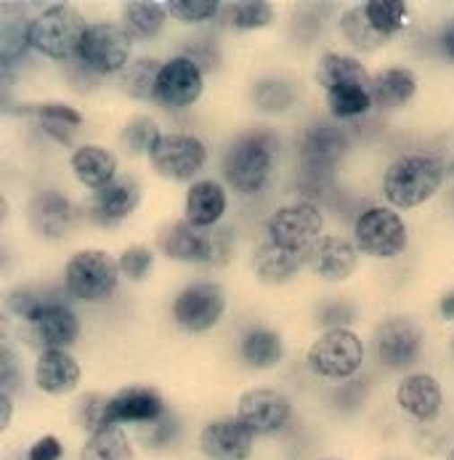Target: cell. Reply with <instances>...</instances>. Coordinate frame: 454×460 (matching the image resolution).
<instances>
[{"instance_id":"6da1fadb","label":"cell","mask_w":454,"mask_h":460,"mask_svg":"<svg viewBox=\"0 0 454 460\" xmlns=\"http://www.w3.org/2000/svg\"><path fill=\"white\" fill-rule=\"evenodd\" d=\"M444 181V165L431 155H404L383 176V192L393 208L409 210L433 198Z\"/></svg>"},{"instance_id":"7a4b0ae2","label":"cell","mask_w":454,"mask_h":460,"mask_svg":"<svg viewBox=\"0 0 454 460\" xmlns=\"http://www.w3.org/2000/svg\"><path fill=\"white\" fill-rule=\"evenodd\" d=\"M91 24H85L83 13L72 5H51L32 19L30 40L32 49L48 59L66 62L80 54L83 38Z\"/></svg>"},{"instance_id":"3957f363","label":"cell","mask_w":454,"mask_h":460,"mask_svg":"<svg viewBox=\"0 0 454 460\" xmlns=\"http://www.w3.org/2000/svg\"><path fill=\"white\" fill-rule=\"evenodd\" d=\"M274 168V141L263 133H248L237 138L223 160V173L226 181L242 192V195H256L268 181Z\"/></svg>"},{"instance_id":"277c9868","label":"cell","mask_w":454,"mask_h":460,"mask_svg":"<svg viewBox=\"0 0 454 460\" xmlns=\"http://www.w3.org/2000/svg\"><path fill=\"white\" fill-rule=\"evenodd\" d=\"M120 263L104 251H80L65 269L66 290L80 301H101L115 293L120 279Z\"/></svg>"},{"instance_id":"5b68a950","label":"cell","mask_w":454,"mask_h":460,"mask_svg":"<svg viewBox=\"0 0 454 460\" xmlns=\"http://www.w3.org/2000/svg\"><path fill=\"white\" fill-rule=\"evenodd\" d=\"M362 362H364V343L351 330H327L309 349V367L329 381L351 378L362 367Z\"/></svg>"},{"instance_id":"8992f818","label":"cell","mask_w":454,"mask_h":460,"mask_svg":"<svg viewBox=\"0 0 454 460\" xmlns=\"http://www.w3.org/2000/svg\"><path fill=\"white\" fill-rule=\"evenodd\" d=\"M322 213L319 208L309 202H295L279 208L268 218V240L276 243L279 248L295 251V253H309L319 240H322Z\"/></svg>"},{"instance_id":"52a82bcc","label":"cell","mask_w":454,"mask_h":460,"mask_svg":"<svg viewBox=\"0 0 454 460\" xmlns=\"http://www.w3.org/2000/svg\"><path fill=\"white\" fill-rule=\"evenodd\" d=\"M356 248L375 259H393L406 248V226L390 208H370L354 226Z\"/></svg>"},{"instance_id":"ba28073f","label":"cell","mask_w":454,"mask_h":460,"mask_svg":"<svg viewBox=\"0 0 454 460\" xmlns=\"http://www.w3.org/2000/svg\"><path fill=\"white\" fill-rule=\"evenodd\" d=\"M130 43H133V38L123 30V24L99 22V24L88 27L77 59L99 75L120 72L128 65Z\"/></svg>"},{"instance_id":"9c48e42d","label":"cell","mask_w":454,"mask_h":460,"mask_svg":"<svg viewBox=\"0 0 454 460\" xmlns=\"http://www.w3.org/2000/svg\"><path fill=\"white\" fill-rule=\"evenodd\" d=\"M205 157H207L205 144L196 136H187V133L162 136L149 155L152 168L162 179H173V181H189L192 176H196L199 168L205 165Z\"/></svg>"},{"instance_id":"30bf717a","label":"cell","mask_w":454,"mask_h":460,"mask_svg":"<svg viewBox=\"0 0 454 460\" xmlns=\"http://www.w3.org/2000/svg\"><path fill=\"white\" fill-rule=\"evenodd\" d=\"M226 312V296L213 282H196L179 293L173 304L176 323L189 332H205L210 330Z\"/></svg>"},{"instance_id":"8fae6325","label":"cell","mask_w":454,"mask_h":460,"mask_svg":"<svg viewBox=\"0 0 454 460\" xmlns=\"http://www.w3.org/2000/svg\"><path fill=\"white\" fill-rule=\"evenodd\" d=\"M223 237L218 234H205L202 229L192 226L189 221H176L160 229V251L176 261L205 263L218 259V245Z\"/></svg>"},{"instance_id":"7c38bea8","label":"cell","mask_w":454,"mask_h":460,"mask_svg":"<svg viewBox=\"0 0 454 460\" xmlns=\"http://www.w3.org/2000/svg\"><path fill=\"white\" fill-rule=\"evenodd\" d=\"M202 88H205V80H202L199 65L192 57H176L160 69L154 99L162 102L165 107H192L202 96Z\"/></svg>"},{"instance_id":"4fadbf2b","label":"cell","mask_w":454,"mask_h":460,"mask_svg":"<svg viewBox=\"0 0 454 460\" xmlns=\"http://www.w3.org/2000/svg\"><path fill=\"white\" fill-rule=\"evenodd\" d=\"M375 346H378V357L386 367H390V370L409 367L420 357L423 330L417 328L412 320L393 317L375 330Z\"/></svg>"},{"instance_id":"5bb4252c","label":"cell","mask_w":454,"mask_h":460,"mask_svg":"<svg viewBox=\"0 0 454 460\" xmlns=\"http://www.w3.org/2000/svg\"><path fill=\"white\" fill-rule=\"evenodd\" d=\"M256 434L240 418L207 423L199 434V450L207 460H248Z\"/></svg>"},{"instance_id":"9a60e30c","label":"cell","mask_w":454,"mask_h":460,"mask_svg":"<svg viewBox=\"0 0 454 460\" xmlns=\"http://www.w3.org/2000/svg\"><path fill=\"white\" fill-rule=\"evenodd\" d=\"M292 415V407L287 396L274 389H250L240 396L237 418L253 431V434H274L279 431Z\"/></svg>"},{"instance_id":"2e32d148","label":"cell","mask_w":454,"mask_h":460,"mask_svg":"<svg viewBox=\"0 0 454 460\" xmlns=\"http://www.w3.org/2000/svg\"><path fill=\"white\" fill-rule=\"evenodd\" d=\"M345 149H348V141L340 128L327 126V123L311 126L301 141V165L309 176L319 179L335 171Z\"/></svg>"},{"instance_id":"e0dca14e","label":"cell","mask_w":454,"mask_h":460,"mask_svg":"<svg viewBox=\"0 0 454 460\" xmlns=\"http://www.w3.org/2000/svg\"><path fill=\"white\" fill-rule=\"evenodd\" d=\"M35 343L48 349H66L80 335V320L65 304H43L27 323Z\"/></svg>"},{"instance_id":"ac0fdd59","label":"cell","mask_w":454,"mask_h":460,"mask_svg":"<svg viewBox=\"0 0 454 460\" xmlns=\"http://www.w3.org/2000/svg\"><path fill=\"white\" fill-rule=\"evenodd\" d=\"M165 412V404L154 389L146 386H128L109 396V426L120 423H154Z\"/></svg>"},{"instance_id":"d6986e66","label":"cell","mask_w":454,"mask_h":460,"mask_svg":"<svg viewBox=\"0 0 454 460\" xmlns=\"http://www.w3.org/2000/svg\"><path fill=\"white\" fill-rule=\"evenodd\" d=\"M356 263H359L356 248L348 240L335 237V234L322 237L306 256V266L329 282H340L351 277L356 271Z\"/></svg>"},{"instance_id":"ffe728a7","label":"cell","mask_w":454,"mask_h":460,"mask_svg":"<svg viewBox=\"0 0 454 460\" xmlns=\"http://www.w3.org/2000/svg\"><path fill=\"white\" fill-rule=\"evenodd\" d=\"M396 402L398 407L412 415L415 420H433L441 412L444 404V392L441 384L428 376V373H417V376H406L398 389H396Z\"/></svg>"},{"instance_id":"44dd1931","label":"cell","mask_w":454,"mask_h":460,"mask_svg":"<svg viewBox=\"0 0 454 460\" xmlns=\"http://www.w3.org/2000/svg\"><path fill=\"white\" fill-rule=\"evenodd\" d=\"M35 384L51 396L72 394L80 384V365L66 349H46L35 365Z\"/></svg>"},{"instance_id":"7402d4cb","label":"cell","mask_w":454,"mask_h":460,"mask_svg":"<svg viewBox=\"0 0 454 460\" xmlns=\"http://www.w3.org/2000/svg\"><path fill=\"white\" fill-rule=\"evenodd\" d=\"M72 171L80 184L91 190H104L109 181L118 179V157L96 144H85L72 155Z\"/></svg>"},{"instance_id":"603a6c76","label":"cell","mask_w":454,"mask_h":460,"mask_svg":"<svg viewBox=\"0 0 454 460\" xmlns=\"http://www.w3.org/2000/svg\"><path fill=\"white\" fill-rule=\"evenodd\" d=\"M223 213H226V192L218 181H196L189 187L184 221H189L196 229H207L215 226Z\"/></svg>"},{"instance_id":"cb8c5ba5","label":"cell","mask_w":454,"mask_h":460,"mask_svg":"<svg viewBox=\"0 0 454 460\" xmlns=\"http://www.w3.org/2000/svg\"><path fill=\"white\" fill-rule=\"evenodd\" d=\"M141 202V187L133 176H118L93 195V213L101 221H120L130 216Z\"/></svg>"},{"instance_id":"d4e9b609","label":"cell","mask_w":454,"mask_h":460,"mask_svg":"<svg viewBox=\"0 0 454 460\" xmlns=\"http://www.w3.org/2000/svg\"><path fill=\"white\" fill-rule=\"evenodd\" d=\"M415 91H417V80L404 66H390L386 72H380L378 77H372V85H370L372 107L378 110L404 107L415 96Z\"/></svg>"},{"instance_id":"484cf974","label":"cell","mask_w":454,"mask_h":460,"mask_svg":"<svg viewBox=\"0 0 454 460\" xmlns=\"http://www.w3.org/2000/svg\"><path fill=\"white\" fill-rule=\"evenodd\" d=\"M306 256L309 253H295V251L279 248L276 243L266 240L263 245H258V251L253 256V266L263 282H284L306 263Z\"/></svg>"},{"instance_id":"4316f807","label":"cell","mask_w":454,"mask_h":460,"mask_svg":"<svg viewBox=\"0 0 454 460\" xmlns=\"http://www.w3.org/2000/svg\"><path fill=\"white\" fill-rule=\"evenodd\" d=\"M165 19H168V8L162 3H152V0L126 3V8L120 13V24L133 40H149V38L160 35V30L165 27Z\"/></svg>"},{"instance_id":"83f0119b","label":"cell","mask_w":454,"mask_h":460,"mask_svg":"<svg viewBox=\"0 0 454 460\" xmlns=\"http://www.w3.org/2000/svg\"><path fill=\"white\" fill-rule=\"evenodd\" d=\"M30 216L38 232L46 237H62L72 224V205L59 192H40L30 205Z\"/></svg>"},{"instance_id":"f1b7e54d","label":"cell","mask_w":454,"mask_h":460,"mask_svg":"<svg viewBox=\"0 0 454 460\" xmlns=\"http://www.w3.org/2000/svg\"><path fill=\"white\" fill-rule=\"evenodd\" d=\"M317 83L325 85L327 91H335L343 85H367V88L372 85L367 66L343 54H327L317 65Z\"/></svg>"},{"instance_id":"f546056e","label":"cell","mask_w":454,"mask_h":460,"mask_svg":"<svg viewBox=\"0 0 454 460\" xmlns=\"http://www.w3.org/2000/svg\"><path fill=\"white\" fill-rule=\"evenodd\" d=\"M80 460H133V445L120 426H107L88 437Z\"/></svg>"},{"instance_id":"4dcf8cb0","label":"cell","mask_w":454,"mask_h":460,"mask_svg":"<svg viewBox=\"0 0 454 460\" xmlns=\"http://www.w3.org/2000/svg\"><path fill=\"white\" fill-rule=\"evenodd\" d=\"M284 354V346H282V338L279 332L266 328L250 330L242 341V357L248 365L266 370V367H274Z\"/></svg>"},{"instance_id":"1f68e13d","label":"cell","mask_w":454,"mask_h":460,"mask_svg":"<svg viewBox=\"0 0 454 460\" xmlns=\"http://www.w3.org/2000/svg\"><path fill=\"white\" fill-rule=\"evenodd\" d=\"M340 30H343L345 40H348L351 46L362 49V51H375V49H380V46L389 40L386 35H380V32L370 24V19H367V13H364V5L348 8V11L340 16Z\"/></svg>"},{"instance_id":"d6a6232c","label":"cell","mask_w":454,"mask_h":460,"mask_svg":"<svg viewBox=\"0 0 454 460\" xmlns=\"http://www.w3.org/2000/svg\"><path fill=\"white\" fill-rule=\"evenodd\" d=\"M327 107L335 118L351 120L364 115L372 107V93L367 85H343L335 91H327Z\"/></svg>"},{"instance_id":"836d02e7","label":"cell","mask_w":454,"mask_h":460,"mask_svg":"<svg viewBox=\"0 0 454 460\" xmlns=\"http://www.w3.org/2000/svg\"><path fill=\"white\" fill-rule=\"evenodd\" d=\"M30 27H32V22H27L24 16L3 19V24H0V62L3 66L13 65L27 51V46H32Z\"/></svg>"},{"instance_id":"e575fe53","label":"cell","mask_w":454,"mask_h":460,"mask_svg":"<svg viewBox=\"0 0 454 460\" xmlns=\"http://www.w3.org/2000/svg\"><path fill=\"white\" fill-rule=\"evenodd\" d=\"M38 120H40V126L51 133L57 141H65V144H69L72 141V133L83 126V115L74 107L57 104V102L38 107Z\"/></svg>"},{"instance_id":"d590c367","label":"cell","mask_w":454,"mask_h":460,"mask_svg":"<svg viewBox=\"0 0 454 460\" xmlns=\"http://www.w3.org/2000/svg\"><path fill=\"white\" fill-rule=\"evenodd\" d=\"M364 13L380 35L390 38L404 27L406 3L404 0H370V3H364Z\"/></svg>"},{"instance_id":"8d00e7d4","label":"cell","mask_w":454,"mask_h":460,"mask_svg":"<svg viewBox=\"0 0 454 460\" xmlns=\"http://www.w3.org/2000/svg\"><path fill=\"white\" fill-rule=\"evenodd\" d=\"M162 65L157 59H138L126 69L123 75V88L133 99H154L157 91V77Z\"/></svg>"},{"instance_id":"74e56055","label":"cell","mask_w":454,"mask_h":460,"mask_svg":"<svg viewBox=\"0 0 454 460\" xmlns=\"http://www.w3.org/2000/svg\"><path fill=\"white\" fill-rule=\"evenodd\" d=\"M274 19V8L266 0H242V3H231L229 5V22L248 32V30H260Z\"/></svg>"},{"instance_id":"f35d334b","label":"cell","mask_w":454,"mask_h":460,"mask_svg":"<svg viewBox=\"0 0 454 460\" xmlns=\"http://www.w3.org/2000/svg\"><path fill=\"white\" fill-rule=\"evenodd\" d=\"M160 138H162V133L152 118H135L123 131V146L133 155H152V149L157 146Z\"/></svg>"},{"instance_id":"ab89813d","label":"cell","mask_w":454,"mask_h":460,"mask_svg":"<svg viewBox=\"0 0 454 460\" xmlns=\"http://www.w3.org/2000/svg\"><path fill=\"white\" fill-rule=\"evenodd\" d=\"M168 16L187 22V24H196V22H207L218 13L221 3L218 0H170L165 3Z\"/></svg>"},{"instance_id":"60d3db41","label":"cell","mask_w":454,"mask_h":460,"mask_svg":"<svg viewBox=\"0 0 454 460\" xmlns=\"http://www.w3.org/2000/svg\"><path fill=\"white\" fill-rule=\"evenodd\" d=\"M107 412H109V396L85 394L80 399V404H77V418H80V423L91 434H96V431H101V429L109 426Z\"/></svg>"},{"instance_id":"b9f144b4","label":"cell","mask_w":454,"mask_h":460,"mask_svg":"<svg viewBox=\"0 0 454 460\" xmlns=\"http://www.w3.org/2000/svg\"><path fill=\"white\" fill-rule=\"evenodd\" d=\"M118 263H120V271H123L128 279L138 282V279H144V277L152 271V266H154V256H152V251H149V248L135 245V248L123 251V256L118 259Z\"/></svg>"},{"instance_id":"7bdbcfd3","label":"cell","mask_w":454,"mask_h":460,"mask_svg":"<svg viewBox=\"0 0 454 460\" xmlns=\"http://www.w3.org/2000/svg\"><path fill=\"white\" fill-rule=\"evenodd\" d=\"M256 102L263 110L279 112V110L292 104V91L282 80H266V83H260L258 88H256Z\"/></svg>"},{"instance_id":"ee69618b","label":"cell","mask_w":454,"mask_h":460,"mask_svg":"<svg viewBox=\"0 0 454 460\" xmlns=\"http://www.w3.org/2000/svg\"><path fill=\"white\" fill-rule=\"evenodd\" d=\"M62 458V442L57 437H43L38 439L30 453H27V460H59Z\"/></svg>"},{"instance_id":"f6af8a7d","label":"cell","mask_w":454,"mask_h":460,"mask_svg":"<svg viewBox=\"0 0 454 460\" xmlns=\"http://www.w3.org/2000/svg\"><path fill=\"white\" fill-rule=\"evenodd\" d=\"M16 381H22L19 378V370H16V359L11 354V349L5 346L3 349V357H0V384H3V392L11 394L13 386H16Z\"/></svg>"},{"instance_id":"bcb514c9","label":"cell","mask_w":454,"mask_h":460,"mask_svg":"<svg viewBox=\"0 0 454 460\" xmlns=\"http://www.w3.org/2000/svg\"><path fill=\"white\" fill-rule=\"evenodd\" d=\"M11 415H13V402H11V394L0 392V431H5V429H8Z\"/></svg>"},{"instance_id":"7dc6e473","label":"cell","mask_w":454,"mask_h":460,"mask_svg":"<svg viewBox=\"0 0 454 460\" xmlns=\"http://www.w3.org/2000/svg\"><path fill=\"white\" fill-rule=\"evenodd\" d=\"M439 312H441V317H444V320H454V290H450V293L441 298Z\"/></svg>"},{"instance_id":"c3c4849f","label":"cell","mask_w":454,"mask_h":460,"mask_svg":"<svg viewBox=\"0 0 454 460\" xmlns=\"http://www.w3.org/2000/svg\"><path fill=\"white\" fill-rule=\"evenodd\" d=\"M441 49L447 51V57L454 59V22L444 30V35H441Z\"/></svg>"},{"instance_id":"681fc988","label":"cell","mask_w":454,"mask_h":460,"mask_svg":"<svg viewBox=\"0 0 454 460\" xmlns=\"http://www.w3.org/2000/svg\"><path fill=\"white\" fill-rule=\"evenodd\" d=\"M447 460H454V447H452V453H450V458H447Z\"/></svg>"},{"instance_id":"f907efd6","label":"cell","mask_w":454,"mask_h":460,"mask_svg":"<svg viewBox=\"0 0 454 460\" xmlns=\"http://www.w3.org/2000/svg\"><path fill=\"white\" fill-rule=\"evenodd\" d=\"M325 460H332V458H325Z\"/></svg>"}]
</instances>
